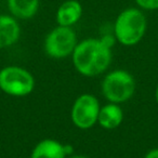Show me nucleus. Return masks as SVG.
<instances>
[{
    "label": "nucleus",
    "instance_id": "f257e3e1",
    "mask_svg": "<svg viewBox=\"0 0 158 158\" xmlns=\"http://www.w3.org/2000/svg\"><path fill=\"white\" fill-rule=\"evenodd\" d=\"M113 38H87L77 44L72 61L77 73L85 77H95L110 67L113 60Z\"/></svg>",
    "mask_w": 158,
    "mask_h": 158
},
{
    "label": "nucleus",
    "instance_id": "f03ea898",
    "mask_svg": "<svg viewBox=\"0 0 158 158\" xmlns=\"http://www.w3.org/2000/svg\"><path fill=\"white\" fill-rule=\"evenodd\" d=\"M147 19L139 8H127L117 15L114 23V37L121 46L133 47L145 36Z\"/></svg>",
    "mask_w": 158,
    "mask_h": 158
},
{
    "label": "nucleus",
    "instance_id": "9b49d317",
    "mask_svg": "<svg viewBox=\"0 0 158 158\" xmlns=\"http://www.w3.org/2000/svg\"><path fill=\"white\" fill-rule=\"evenodd\" d=\"M8 10L16 20H31L39 10V0H7Z\"/></svg>",
    "mask_w": 158,
    "mask_h": 158
},
{
    "label": "nucleus",
    "instance_id": "0eeeda50",
    "mask_svg": "<svg viewBox=\"0 0 158 158\" xmlns=\"http://www.w3.org/2000/svg\"><path fill=\"white\" fill-rule=\"evenodd\" d=\"M21 37L19 20L11 14H0V49L14 46Z\"/></svg>",
    "mask_w": 158,
    "mask_h": 158
},
{
    "label": "nucleus",
    "instance_id": "1a4fd4ad",
    "mask_svg": "<svg viewBox=\"0 0 158 158\" xmlns=\"http://www.w3.org/2000/svg\"><path fill=\"white\" fill-rule=\"evenodd\" d=\"M123 121V110L120 104L110 103L101 106L98 118V125L106 130L118 128Z\"/></svg>",
    "mask_w": 158,
    "mask_h": 158
},
{
    "label": "nucleus",
    "instance_id": "20e7f679",
    "mask_svg": "<svg viewBox=\"0 0 158 158\" xmlns=\"http://www.w3.org/2000/svg\"><path fill=\"white\" fill-rule=\"evenodd\" d=\"M36 87L34 75L18 65H9L0 69V90L14 98L29 95Z\"/></svg>",
    "mask_w": 158,
    "mask_h": 158
},
{
    "label": "nucleus",
    "instance_id": "6e6552de",
    "mask_svg": "<svg viewBox=\"0 0 158 158\" xmlns=\"http://www.w3.org/2000/svg\"><path fill=\"white\" fill-rule=\"evenodd\" d=\"M82 6L78 0H65L59 6L55 13L57 25L73 27L82 16Z\"/></svg>",
    "mask_w": 158,
    "mask_h": 158
},
{
    "label": "nucleus",
    "instance_id": "9d476101",
    "mask_svg": "<svg viewBox=\"0 0 158 158\" xmlns=\"http://www.w3.org/2000/svg\"><path fill=\"white\" fill-rule=\"evenodd\" d=\"M64 143L55 139H44L34 146L31 158H66Z\"/></svg>",
    "mask_w": 158,
    "mask_h": 158
},
{
    "label": "nucleus",
    "instance_id": "f8f14e48",
    "mask_svg": "<svg viewBox=\"0 0 158 158\" xmlns=\"http://www.w3.org/2000/svg\"><path fill=\"white\" fill-rule=\"evenodd\" d=\"M139 9L142 11H156L158 10V0H134Z\"/></svg>",
    "mask_w": 158,
    "mask_h": 158
},
{
    "label": "nucleus",
    "instance_id": "7ed1b4c3",
    "mask_svg": "<svg viewBox=\"0 0 158 158\" xmlns=\"http://www.w3.org/2000/svg\"><path fill=\"white\" fill-rule=\"evenodd\" d=\"M136 88L133 75L126 69H114L104 76L102 95L110 103L123 104L132 99Z\"/></svg>",
    "mask_w": 158,
    "mask_h": 158
},
{
    "label": "nucleus",
    "instance_id": "423d86ee",
    "mask_svg": "<svg viewBox=\"0 0 158 158\" xmlns=\"http://www.w3.org/2000/svg\"><path fill=\"white\" fill-rule=\"evenodd\" d=\"M99 100L90 93L79 95L70 108V120L76 128L88 130L98 123L100 113Z\"/></svg>",
    "mask_w": 158,
    "mask_h": 158
},
{
    "label": "nucleus",
    "instance_id": "2eb2a0df",
    "mask_svg": "<svg viewBox=\"0 0 158 158\" xmlns=\"http://www.w3.org/2000/svg\"><path fill=\"white\" fill-rule=\"evenodd\" d=\"M155 100H156V103L158 104V82L156 85V89H155Z\"/></svg>",
    "mask_w": 158,
    "mask_h": 158
},
{
    "label": "nucleus",
    "instance_id": "4468645a",
    "mask_svg": "<svg viewBox=\"0 0 158 158\" xmlns=\"http://www.w3.org/2000/svg\"><path fill=\"white\" fill-rule=\"evenodd\" d=\"M66 158H89V157L86 155H75V154H73L70 156H67Z\"/></svg>",
    "mask_w": 158,
    "mask_h": 158
},
{
    "label": "nucleus",
    "instance_id": "ddd939ff",
    "mask_svg": "<svg viewBox=\"0 0 158 158\" xmlns=\"http://www.w3.org/2000/svg\"><path fill=\"white\" fill-rule=\"evenodd\" d=\"M144 158H158V147H155V148H152L149 151H147Z\"/></svg>",
    "mask_w": 158,
    "mask_h": 158
},
{
    "label": "nucleus",
    "instance_id": "39448f33",
    "mask_svg": "<svg viewBox=\"0 0 158 158\" xmlns=\"http://www.w3.org/2000/svg\"><path fill=\"white\" fill-rule=\"evenodd\" d=\"M78 40L72 27L57 25L47 34L44 40V53L54 60H63L72 56Z\"/></svg>",
    "mask_w": 158,
    "mask_h": 158
}]
</instances>
